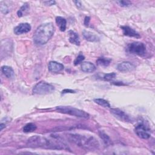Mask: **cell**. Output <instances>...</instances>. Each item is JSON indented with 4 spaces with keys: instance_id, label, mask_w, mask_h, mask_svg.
Masks as SVG:
<instances>
[{
    "instance_id": "cell-1",
    "label": "cell",
    "mask_w": 155,
    "mask_h": 155,
    "mask_svg": "<svg viewBox=\"0 0 155 155\" xmlns=\"http://www.w3.org/2000/svg\"><path fill=\"white\" fill-rule=\"evenodd\" d=\"M53 139H49L42 136H34L30 137L27 142V145L32 148H42L53 150H68L65 142L61 141L58 137H53Z\"/></svg>"
},
{
    "instance_id": "cell-2",
    "label": "cell",
    "mask_w": 155,
    "mask_h": 155,
    "mask_svg": "<svg viewBox=\"0 0 155 155\" xmlns=\"http://www.w3.org/2000/svg\"><path fill=\"white\" fill-rule=\"evenodd\" d=\"M67 139L71 142L87 150H96L99 146L97 140L90 136L71 133L67 134Z\"/></svg>"
},
{
    "instance_id": "cell-3",
    "label": "cell",
    "mask_w": 155,
    "mask_h": 155,
    "mask_svg": "<svg viewBox=\"0 0 155 155\" xmlns=\"http://www.w3.org/2000/svg\"><path fill=\"white\" fill-rule=\"evenodd\" d=\"M54 32V27L51 22L44 23L39 25L36 30L33 39L38 45L46 44L53 36Z\"/></svg>"
},
{
    "instance_id": "cell-4",
    "label": "cell",
    "mask_w": 155,
    "mask_h": 155,
    "mask_svg": "<svg viewBox=\"0 0 155 155\" xmlns=\"http://www.w3.org/2000/svg\"><path fill=\"white\" fill-rule=\"evenodd\" d=\"M56 110L61 113L74 116L78 117L87 119L89 117V114L80 109H78L70 106H58Z\"/></svg>"
},
{
    "instance_id": "cell-5",
    "label": "cell",
    "mask_w": 155,
    "mask_h": 155,
    "mask_svg": "<svg viewBox=\"0 0 155 155\" xmlns=\"http://www.w3.org/2000/svg\"><path fill=\"white\" fill-rule=\"evenodd\" d=\"M54 90V87L45 82L41 81L37 83L33 88V93L36 94H46L52 93Z\"/></svg>"
},
{
    "instance_id": "cell-6",
    "label": "cell",
    "mask_w": 155,
    "mask_h": 155,
    "mask_svg": "<svg viewBox=\"0 0 155 155\" xmlns=\"http://www.w3.org/2000/svg\"><path fill=\"white\" fill-rule=\"evenodd\" d=\"M127 50L128 52L133 54L143 56L146 53L145 44L140 42H133L128 44Z\"/></svg>"
},
{
    "instance_id": "cell-7",
    "label": "cell",
    "mask_w": 155,
    "mask_h": 155,
    "mask_svg": "<svg viewBox=\"0 0 155 155\" xmlns=\"http://www.w3.org/2000/svg\"><path fill=\"white\" fill-rule=\"evenodd\" d=\"M135 132L136 134L142 139H148L151 136L150 129L143 123L139 124L135 128Z\"/></svg>"
},
{
    "instance_id": "cell-8",
    "label": "cell",
    "mask_w": 155,
    "mask_h": 155,
    "mask_svg": "<svg viewBox=\"0 0 155 155\" xmlns=\"http://www.w3.org/2000/svg\"><path fill=\"white\" fill-rule=\"evenodd\" d=\"M111 113L117 119L119 120L122 121V122H131V117L126 114L124 111L122 110L119 109V108H111L110 110Z\"/></svg>"
},
{
    "instance_id": "cell-9",
    "label": "cell",
    "mask_w": 155,
    "mask_h": 155,
    "mask_svg": "<svg viewBox=\"0 0 155 155\" xmlns=\"http://www.w3.org/2000/svg\"><path fill=\"white\" fill-rule=\"evenodd\" d=\"M31 30V25L27 22L21 23L14 28V33L17 35H21L28 33Z\"/></svg>"
},
{
    "instance_id": "cell-10",
    "label": "cell",
    "mask_w": 155,
    "mask_h": 155,
    "mask_svg": "<svg viewBox=\"0 0 155 155\" xmlns=\"http://www.w3.org/2000/svg\"><path fill=\"white\" fill-rule=\"evenodd\" d=\"M117 69L121 72H129L135 69V66L131 62L125 61L117 64Z\"/></svg>"
},
{
    "instance_id": "cell-11",
    "label": "cell",
    "mask_w": 155,
    "mask_h": 155,
    "mask_svg": "<svg viewBox=\"0 0 155 155\" xmlns=\"http://www.w3.org/2000/svg\"><path fill=\"white\" fill-rule=\"evenodd\" d=\"M48 70L50 72L57 73L63 70L64 67L61 63L57 62L56 61H51L48 64Z\"/></svg>"
},
{
    "instance_id": "cell-12",
    "label": "cell",
    "mask_w": 155,
    "mask_h": 155,
    "mask_svg": "<svg viewBox=\"0 0 155 155\" xmlns=\"http://www.w3.org/2000/svg\"><path fill=\"white\" fill-rule=\"evenodd\" d=\"M121 29L122 30L123 34L125 36H130V37H134V38H139V34L134 30L133 28L130 27L129 26L127 25H124V26H121L120 27Z\"/></svg>"
},
{
    "instance_id": "cell-13",
    "label": "cell",
    "mask_w": 155,
    "mask_h": 155,
    "mask_svg": "<svg viewBox=\"0 0 155 155\" xmlns=\"http://www.w3.org/2000/svg\"><path fill=\"white\" fill-rule=\"evenodd\" d=\"M81 69L85 73H92L96 70V67L90 62H84L81 64Z\"/></svg>"
},
{
    "instance_id": "cell-14",
    "label": "cell",
    "mask_w": 155,
    "mask_h": 155,
    "mask_svg": "<svg viewBox=\"0 0 155 155\" xmlns=\"http://www.w3.org/2000/svg\"><path fill=\"white\" fill-rule=\"evenodd\" d=\"M82 34H83L84 38L88 41L96 42L99 40V38L97 37V36H96L95 34H94L93 33H92L91 31L84 30Z\"/></svg>"
},
{
    "instance_id": "cell-15",
    "label": "cell",
    "mask_w": 155,
    "mask_h": 155,
    "mask_svg": "<svg viewBox=\"0 0 155 155\" xmlns=\"http://www.w3.org/2000/svg\"><path fill=\"white\" fill-rule=\"evenodd\" d=\"M68 36H69V41L73 44H75L76 45H80V41L79 38L75 31L73 30L68 31Z\"/></svg>"
},
{
    "instance_id": "cell-16",
    "label": "cell",
    "mask_w": 155,
    "mask_h": 155,
    "mask_svg": "<svg viewBox=\"0 0 155 155\" xmlns=\"http://www.w3.org/2000/svg\"><path fill=\"white\" fill-rule=\"evenodd\" d=\"M1 71L3 74L7 78H13L15 76V72L13 68L9 66L4 65L1 67Z\"/></svg>"
},
{
    "instance_id": "cell-17",
    "label": "cell",
    "mask_w": 155,
    "mask_h": 155,
    "mask_svg": "<svg viewBox=\"0 0 155 155\" xmlns=\"http://www.w3.org/2000/svg\"><path fill=\"white\" fill-rule=\"evenodd\" d=\"M56 23L61 31H64L65 30L67 21L65 18L61 16H57L56 18Z\"/></svg>"
},
{
    "instance_id": "cell-18",
    "label": "cell",
    "mask_w": 155,
    "mask_h": 155,
    "mask_svg": "<svg viewBox=\"0 0 155 155\" xmlns=\"http://www.w3.org/2000/svg\"><path fill=\"white\" fill-rule=\"evenodd\" d=\"M111 61V59L110 58L101 57L97 59L96 63L99 65H101L102 67H107L110 65Z\"/></svg>"
},
{
    "instance_id": "cell-19",
    "label": "cell",
    "mask_w": 155,
    "mask_h": 155,
    "mask_svg": "<svg viewBox=\"0 0 155 155\" xmlns=\"http://www.w3.org/2000/svg\"><path fill=\"white\" fill-rule=\"evenodd\" d=\"M99 136L106 145H110L111 144V139L104 131H99Z\"/></svg>"
},
{
    "instance_id": "cell-20",
    "label": "cell",
    "mask_w": 155,
    "mask_h": 155,
    "mask_svg": "<svg viewBox=\"0 0 155 155\" xmlns=\"http://www.w3.org/2000/svg\"><path fill=\"white\" fill-rule=\"evenodd\" d=\"M29 5L27 3H25L23 4V5L20 8V9L18 11L17 14L19 17H22L24 15H25L26 13H27L28 10H29Z\"/></svg>"
},
{
    "instance_id": "cell-21",
    "label": "cell",
    "mask_w": 155,
    "mask_h": 155,
    "mask_svg": "<svg viewBox=\"0 0 155 155\" xmlns=\"http://www.w3.org/2000/svg\"><path fill=\"white\" fill-rule=\"evenodd\" d=\"M36 129V126L35 124L33 123H28L24 127L23 131L25 133H30V132L34 131Z\"/></svg>"
},
{
    "instance_id": "cell-22",
    "label": "cell",
    "mask_w": 155,
    "mask_h": 155,
    "mask_svg": "<svg viewBox=\"0 0 155 155\" xmlns=\"http://www.w3.org/2000/svg\"><path fill=\"white\" fill-rule=\"evenodd\" d=\"M94 102L103 107H110L109 102L104 99H101V98L95 99H94Z\"/></svg>"
},
{
    "instance_id": "cell-23",
    "label": "cell",
    "mask_w": 155,
    "mask_h": 155,
    "mask_svg": "<svg viewBox=\"0 0 155 155\" xmlns=\"http://www.w3.org/2000/svg\"><path fill=\"white\" fill-rule=\"evenodd\" d=\"M116 74L114 72H112V73H108V74H106L104 75V76L103 77V79L105 80V81H111L113 79H114L115 77H116Z\"/></svg>"
},
{
    "instance_id": "cell-24",
    "label": "cell",
    "mask_w": 155,
    "mask_h": 155,
    "mask_svg": "<svg viewBox=\"0 0 155 155\" xmlns=\"http://www.w3.org/2000/svg\"><path fill=\"white\" fill-rule=\"evenodd\" d=\"M85 59V57L84 56L81 54V53H79V55L78 56V57L75 59L74 61V65H77L78 64H79L80 63H81Z\"/></svg>"
},
{
    "instance_id": "cell-25",
    "label": "cell",
    "mask_w": 155,
    "mask_h": 155,
    "mask_svg": "<svg viewBox=\"0 0 155 155\" xmlns=\"http://www.w3.org/2000/svg\"><path fill=\"white\" fill-rule=\"evenodd\" d=\"M117 2L122 7H129L131 5V2L130 1H117Z\"/></svg>"
},
{
    "instance_id": "cell-26",
    "label": "cell",
    "mask_w": 155,
    "mask_h": 155,
    "mask_svg": "<svg viewBox=\"0 0 155 155\" xmlns=\"http://www.w3.org/2000/svg\"><path fill=\"white\" fill-rule=\"evenodd\" d=\"M1 12H2L3 13H4V14H7V13H8V12H9V10H8V7H7L5 5H2V4H1Z\"/></svg>"
},
{
    "instance_id": "cell-27",
    "label": "cell",
    "mask_w": 155,
    "mask_h": 155,
    "mask_svg": "<svg viewBox=\"0 0 155 155\" xmlns=\"http://www.w3.org/2000/svg\"><path fill=\"white\" fill-rule=\"evenodd\" d=\"M75 93L74 90H70V89H65L64 90H62V94H65V93Z\"/></svg>"
},
{
    "instance_id": "cell-28",
    "label": "cell",
    "mask_w": 155,
    "mask_h": 155,
    "mask_svg": "<svg viewBox=\"0 0 155 155\" xmlns=\"http://www.w3.org/2000/svg\"><path fill=\"white\" fill-rule=\"evenodd\" d=\"M44 3H45L47 5H52L56 3L54 1H44Z\"/></svg>"
},
{
    "instance_id": "cell-29",
    "label": "cell",
    "mask_w": 155,
    "mask_h": 155,
    "mask_svg": "<svg viewBox=\"0 0 155 155\" xmlns=\"http://www.w3.org/2000/svg\"><path fill=\"white\" fill-rule=\"evenodd\" d=\"M90 17L88 16H86L85 18V20H84V24L85 25H88V24H89V21H90Z\"/></svg>"
},
{
    "instance_id": "cell-30",
    "label": "cell",
    "mask_w": 155,
    "mask_h": 155,
    "mask_svg": "<svg viewBox=\"0 0 155 155\" xmlns=\"http://www.w3.org/2000/svg\"><path fill=\"white\" fill-rule=\"evenodd\" d=\"M113 84H114V85H125L122 82H113Z\"/></svg>"
},
{
    "instance_id": "cell-31",
    "label": "cell",
    "mask_w": 155,
    "mask_h": 155,
    "mask_svg": "<svg viewBox=\"0 0 155 155\" xmlns=\"http://www.w3.org/2000/svg\"><path fill=\"white\" fill-rule=\"evenodd\" d=\"M74 2L76 4V6L78 7H81V2L80 1H74Z\"/></svg>"
},
{
    "instance_id": "cell-32",
    "label": "cell",
    "mask_w": 155,
    "mask_h": 155,
    "mask_svg": "<svg viewBox=\"0 0 155 155\" xmlns=\"http://www.w3.org/2000/svg\"><path fill=\"white\" fill-rule=\"evenodd\" d=\"M5 124H2V123H1V125H0V127H1V130H2V129H3V128L4 127H5Z\"/></svg>"
}]
</instances>
